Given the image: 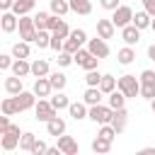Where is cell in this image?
<instances>
[{
	"label": "cell",
	"mask_w": 155,
	"mask_h": 155,
	"mask_svg": "<svg viewBox=\"0 0 155 155\" xmlns=\"http://www.w3.org/2000/svg\"><path fill=\"white\" fill-rule=\"evenodd\" d=\"M34 140H36V136H34V133H29V131H24V133L19 136V148L29 153V150H31V145H34Z\"/></svg>",
	"instance_id": "36"
},
{
	"label": "cell",
	"mask_w": 155,
	"mask_h": 155,
	"mask_svg": "<svg viewBox=\"0 0 155 155\" xmlns=\"http://www.w3.org/2000/svg\"><path fill=\"white\" fill-rule=\"evenodd\" d=\"M116 58H119V63H121V65H128V63H133V58H136V51H133L131 46H124V48H119Z\"/></svg>",
	"instance_id": "30"
},
{
	"label": "cell",
	"mask_w": 155,
	"mask_h": 155,
	"mask_svg": "<svg viewBox=\"0 0 155 155\" xmlns=\"http://www.w3.org/2000/svg\"><path fill=\"white\" fill-rule=\"evenodd\" d=\"M29 53H31V48H29V44H24V41H17V44L12 46V58H15V61H27Z\"/></svg>",
	"instance_id": "22"
},
{
	"label": "cell",
	"mask_w": 155,
	"mask_h": 155,
	"mask_svg": "<svg viewBox=\"0 0 155 155\" xmlns=\"http://www.w3.org/2000/svg\"><path fill=\"white\" fill-rule=\"evenodd\" d=\"M150 22H153V17L143 10V12H136V15H133V22H131V24H133L138 31H143V29H148V27H150Z\"/></svg>",
	"instance_id": "21"
},
{
	"label": "cell",
	"mask_w": 155,
	"mask_h": 155,
	"mask_svg": "<svg viewBox=\"0 0 155 155\" xmlns=\"http://www.w3.org/2000/svg\"><path fill=\"white\" fill-rule=\"evenodd\" d=\"M114 34H116V27L111 24V19H97V36L99 39H114Z\"/></svg>",
	"instance_id": "12"
},
{
	"label": "cell",
	"mask_w": 155,
	"mask_h": 155,
	"mask_svg": "<svg viewBox=\"0 0 155 155\" xmlns=\"http://www.w3.org/2000/svg\"><path fill=\"white\" fill-rule=\"evenodd\" d=\"M48 12H39L36 17H34V27H36V31H48Z\"/></svg>",
	"instance_id": "34"
},
{
	"label": "cell",
	"mask_w": 155,
	"mask_h": 155,
	"mask_svg": "<svg viewBox=\"0 0 155 155\" xmlns=\"http://www.w3.org/2000/svg\"><path fill=\"white\" fill-rule=\"evenodd\" d=\"M99 80H102V73H97V70H90V73L85 75L87 87H99Z\"/></svg>",
	"instance_id": "38"
},
{
	"label": "cell",
	"mask_w": 155,
	"mask_h": 155,
	"mask_svg": "<svg viewBox=\"0 0 155 155\" xmlns=\"http://www.w3.org/2000/svg\"><path fill=\"white\" fill-rule=\"evenodd\" d=\"M143 7L150 17H155V0H143Z\"/></svg>",
	"instance_id": "46"
},
{
	"label": "cell",
	"mask_w": 155,
	"mask_h": 155,
	"mask_svg": "<svg viewBox=\"0 0 155 155\" xmlns=\"http://www.w3.org/2000/svg\"><path fill=\"white\" fill-rule=\"evenodd\" d=\"M7 133H10V136H17V138L22 136V131H19V126H17V124H10V128H7Z\"/></svg>",
	"instance_id": "49"
},
{
	"label": "cell",
	"mask_w": 155,
	"mask_h": 155,
	"mask_svg": "<svg viewBox=\"0 0 155 155\" xmlns=\"http://www.w3.org/2000/svg\"><path fill=\"white\" fill-rule=\"evenodd\" d=\"M140 85H155V73L153 70H143L140 73Z\"/></svg>",
	"instance_id": "43"
},
{
	"label": "cell",
	"mask_w": 155,
	"mask_h": 155,
	"mask_svg": "<svg viewBox=\"0 0 155 155\" xmlns=\"http://www.w3.org/2000/svg\"><path fill=\"white\" fill-rule=\"evenodd\" d=\"M0 111H2L5 116H15V114H17V107H15V99H12V97H5V99L0 102Z\"/></svg>",
	"instance_id": "35"
},
{
	"label": "cell",
	"mask_w": 155,
	"mask_h": 155,
	"mask_svg": "<svg viewBox=\"0 0 155 155\" xmlns=\"http://www.w3.org/2000/svg\"><path fill=\"white\" fill-rule=\"evenodd\" d=\"M0 138H2V133H0Z\"/></svg>",
	"instance_id": "55"
},
{
	"label": "cell",
	"mask_w": 155,
	"mask_h": 155,
	"mask_svg": "<svg viewBox=\"0 0 155 155\" xmlns=\"http://www.w3.org/2000/svg\"><path fill=\"white\" fill-rule=\"evenodd\" d=\"M12 56H7V53H0V70H10L12 68Z\"/></svg>",
	"instance_id": "44"
},
{
	"label": "cell",
	"mask_w": 155,
	"mask_h": 155,
	"mask_svg": "<svg viewBox=\"0 0 155 155\" xmlns=\"http://www.w3.org/2000/svg\"><path fill=\"white\" fill-rule=\"evenodd\" d=\"M87 51L94 56V58H107L109 56V46H107V41L104 39H87Z\"/></svg>",
	"instance_id": "10"
},
{
	"label": "cell",
	"mask_w": 155,
	"mask_h": 155,
	"mask_svg": "<svg viewBox=\"0 0 155 155\" xmlns=\"http://www.w3.org/2000/svg\"><path fill=\"white\" fill-rule=\"evenodd\" d=\"M34 5H36V0H15L10 12L17 15V17H24V15H29V12L34 10Z\"/></svg>",
	"instance_id": "14"
},
{
	"label": "cell",
	"mask_w": 155,
	"mask_h": 155,
	"mask_svg": "<svg viewBox=\"0 0 155 155\" xmlns=\"http://www.w3.org/2000/svg\"><path fill=\"white\" fill-rule=\"evenodd\" d=\"M12 99H15L17 114H19V111H27V109H31V107H36V94H34V92H19V94H15Z\"/></svg>",
	"instance_id": "8"
},
{
	"label": "cell",
	"mask_w": 155,
	"mask_h": 155,
	"mask_svg": "<svg viewBox=\"0 0 155 155\" xmlns=\"http://www.w3.org/2000/svg\"><path fill=\"white\" fill-rule=\"evenodd\" d=\"M116 90L128 99V97H140V80L136 75H121L116 80Z\"/></svg>",
	"instance_id": "1"
},
{
	"label": "cell",
	"mask_w": 155,
	"mask_h": 155,
	"mask_svg": "<svg viewBox=\"0 0 155 155\" xmlns=\"http://www.w3.org/2000/svg\"><path fill=\"white\" fill-rule=\"evenodd\" d=\"M121 39L126 41V46H133V44H138V41H140V31H138L133 24H128V27H124V29H121Z\"/></svg>",
	"instance_id": "15"
},
{
	"label": "cell",
	"mask_w": 155,
	"mask_h": 155,
	"mask_svg": "<svg viewBox=\"0 0 155 155\" xmlns=\"http://www.w3.org/2000/svg\"><path fill=\"white\" fill-rule=\"evenodd\" d=\"M87 41V34H85V29H70V36L63 41V51L65 53H78L80 48H82V44Z\"/></svg>",
	"instance_id": "3"
},
{
	"label": "cell",
	"mask_w": 155,
	"mask_h": 155,
	"mask_svg": "<svg viewBox=\"0 0 155 155\" xmlns=\"http://www.w3.org/2000/svg\"><path fill=\"white\" fill-rule=\"evenodd\" d=\"M116 90V78L114 75H102V80H99V92L102 94H111Z\"/></svg>",
	"instance_id": "26"
},
{
	"label": "cell",
	"mask_w": 155,
	"mask_h": 155,
	"mask_svg": "<svg viewBox=\"0 0 155 155\" xmlns=\"http://www.w3.org/2000/svg\"><path fill=\"white\" fill-rule=\"evenodd\" d=\"M46 155H63V153H61V150L53 145V148H48V150H46Z\"/></svg>",
	"instance_id": "52"
},
{
	"label": "cell",
	"mask_w": 155,
	"mask_h": 155,
	"mask_svg": "<svg viewBox=\"0 0 155 155\" xmlns=\"http://www.w3.org/2000/svg\"><path fill=\"white\" fill-rule=\"evenodd\" d=\"M17 29H19V39L24 41V44H34L36 41V27H34V17H29V15H24V17H19V22H17Z\"/></svg>",
	"instance_id": "2"
},
{
	"label": "cell",
	"mask_w": 155,
	"mask_h": 155,
	"mask_svg": "<svg viewBox=\"0 0 155 155\" xmlns=\"http://www.w3.org/2000/svg\"><path fill=\"white\" fill-rule=\"evenodd\" d=\"M5 90H7V94H12V97L19 94V92H24V90H22V78H15V75L7 78V80H5Z\"/></svg>",
	"instance_id": "28"
},
{
	"label": "cell",
	"mask_w": 155,
	"mask_h": 155,
	"mask_svg": "<svg viewBox=\"0 0 155 155\" xmlns=\"http://www.w3.org/2000/svg\"><path fill=\"white\" fill-rule=\"evenodd\" d=\"M111 114H114V109H109V104H97V107H90L87 119H92L99 126H107L111 121Z\"/></svg>",
	"instance_id": "4"
},
{
	"label": "cell",
	"mask_w": 155,
	"mask_h": 155,
	"mask_svg": "<svg viewBox=\"0 0 155 155\" xmlns=\"http://www.w3.org/2000/svg\"><path fill=\"white\" fill-rule=\"evenodd\" d=\"M46 150H48V145H46V140H41V138H36L29 153H31V155H46Z\"/></svg>",
	"instance_id": "40"
},
{
	"label": "cell",
	"mask_w": 155,
	"mask_h": 155,
	"mask_svg": "<svg viewBox=\"0 0 155 155\" xmlns=\"http://www.w3.org/2000/svg\"><path fill=\"white\" fill-rule=\"evenodd\" d=\"M51 12H53L56 17H63L65 12H70L68 0H51Z\"/></svg>",
	"instance_id": "31"
},
{
	"label": "cell",
	"mask_w": 155,
	"mask_h": 155,
	"mask_svg": "<svg viewBox=\"0 0 155 155\" xmlns=\"http://www.w3.org/2000/svg\"><path fill=\"white\" fill-rule=\"evenodd\" d=\"M48 82H51V90H56V92H63V87L68 85V78L63 75V73H48Z\"/></svg>",
	"instance_id": "23"
},
{
	"label": "cell",
	"mask_w": 155,
	"mask_h": 155,
	"mask_svg": "<svg viewBox=\"0 0 155 155\" xmlns=\"http://www.w3.org/2000/svg\"><path fill=\"white\" fill-rule=\"evenodd\" d=\"M46 131H48V136H56V138H58V136L65 133V121H63L61 116H53V119L46 124Z\"/></svg>",
	"instance_id": "19"
},
{
	"label": "cell",
	"mask_w": 155,
	"mask_h": 155,
	"mask_svg": "<svg viewBox=\"0 0 155 155\" xmlns=\"http://www.w3.org/2000/svg\"><path fill=\"white\" fill-rule=\"evenodd\" d=\"M31 75H34V78H48V61L36 58V61L31 63Z\"/></svg>",
	"instance_id": "25"
},
{
	"label": "cell",
	"mask_w": 155,
	"mask_h": 155,
	"mask_svg": "<svg viewBox=\"0 0 155 155\" xmlns=\"http://www.w3.org/2000/svg\"><path fill=\"white\" fill-rule=\"evenodd\" d=\"M97 136H99V138H104V140H109V143H111V140H114V138H116V131H114V128H111V126H109V124H107V126H99V133H97Z\"/></svg>",
	"instance_id": "39"
},
{
	"label": "cell",
	"mask_w": 155,
	"mask_h": 155,
	"mask_svg": "<svg viewBox=\"0 0 155 155\" xmlns=\"http://www.w3.org/2000/svg\"><path fill=\"white\" fill-rule=\"evenodd\" d=\"M150 109H153V114H155V99H153V102H150Z\"/></svg>",
	"instance_id": "54"
},
{
	"label": "cell",
	"mask_w": 155,
	"mask_h": 155,
	"mask_svg": "<svg viewBox=\"0 0 155 155\" xmlns=\"http://www.w3.org/2000/svg\"><path fill=\"white\" fill-rule=\"evenodd\" d=\"M150 29H153V31H155V17H153V22H150Z\"/></svg>",
	"instance_id": "53"
},
{
	"label": "cell",
	"mask_w": 155,
	"mask_h": 155,
	"mask_svg": "<svg viewBox=\"0 0 155 155\" xmlns=\"http://www.w3.org/2000/svg\"><path fill=\"white\" fill-rule=\"evenodd\" d=\"M136 155H155V148H140Z\"/></svg>",
	"instance_id": "50"
},
{
	"label": "cell",
	"mask_w": 155,
	"mask_h": 155,
	"mask_svg": "<svg viewBox=\"0 0 155 155\" xmlns=\"http://www.w3.org/2000/svg\"><path fill=\"white\" fill-rule=\"evenodd\" d=\"M140 97L148 99V102H153L155 99V85H140Z\"/></svg>",
	"instance_id": "41"
},
{
	"label": "cell",
	"mask_w": 155,
	"mask_h": 155,
	"mask_svg": "<svg viewBox=\"0 0 155 155\" xmlns=\"http://www.w3.org/2000/svg\"><path fill=\"white\" fill-rule=\"evenodd\" d=\"M133 22V10L128 7V5H121L119 10H114V17H111V24L116 27V29H124V27H128Z\"/></svg>",
	"instance_id": "5"
},
{
	"label": "cell",
	"mask_w": 155,
	"mask_h": 155,
	"mask_svg": "<svg viewBox=\"0 0 155 155\" xmlns=\"http://www.w3.org/2000/svg\"><path fill=\"white\" fill-rule=\"evenodd\" d=\"M68 5H70V12H75V15H90L92 12L90 0H68Z\"/></svg>",
	"instance_id": "20"
},
{
	"label": "cell",
	"mask_w": 155,
	"mask_h": 155,
	"mask_svg": "<svg viewBox=\"0 0 155 155\" xmlns=\"http://www.w3.org/2000/svg\"><path fill=\"white\" fill-rule=\"evenodd\" d=\"M12 2L15 0H0V12H10L12 10Z\"/></svg>",
	"instance_id": "48"
},
{
	"label": "cell",
	"mask_w": 155,
	"mask_h": 155,
	"mask_svg": "<svg viewBox=\"0 0 155 155\" xmlns=\"http://www.w3.org/2000/svg\"><path fill=\"white\" fill-rule=\"evenodd\" d=\"M124 104H126V97H124L119 90H114V92L109 94V109H124Z\"/></svg>",
	"instance_id": "32"
},
{
	"label": "cell",
	"mask_w": 155,
	"mask_h": 155,
	"mask_svg": "<svg viewBox=\"0 0 155 155\" xmlns=\"http://www.w3.org/2000/svg\"><path fill=\"white\" fill-rule=\"evenodd\" d=\"M73 61H75L80 68H85L87 73H90V70H97V63H99V58H94L87 48H80V51L73 56Z\"/></svg>",
	"instance_id": "7"
},
{
	"label": "cell",
	"mask_w": 155,
	"mask_h": 155,
	"mask_svg": "<svg viewBox=\"0 0 155 155\" xmlns=\"http://www.w3.org/2000/svg\"><path fill=\"white\" fill-rule=\"evenodd\" d=\"M56 63H58L61 68H65V65H70V63H73V53H65V51H61V53L56 56Z\"/></svg>",
	"instance_id": "42"
},
{
	"label": "cell",
	"mask_w": 155,
	"mask_h": 155,
	"mask_svg": "<svg viewBox=\"0 0 155 155\" xmlns=\"http://www.w3.org/2000/svg\"><path fill=\"white\" fill-rule=\"evenodd\" d=\"M17 22H19V17L12 15V12H2V15H0V29H2L5 34H12V31L17 29Z\"/></svg>",
	"instance_id": "13"
},
{
	"label": "cell",
	"mask_w": 155,
	"mask_h": 155,
	"mask_svg": "<svg viewBox=\"0 0 155 155\" xmlns=\"http://www.w3.org/2000/svg\"><path fill=\"white\" fill-rule=\"evenodd\" d=\"M119 2H121V0H99V5H102V7H104V10H111V12H114V10H119V7H121V5H119Z\"/></svg>",
	"instance_id": "45"
},
{
	"label": "cell",
	"mask_w": 155,
	"mask_h": 155,
	"mask_svg": "<svg viewBox=\"0 0 155 155\" xmlns=\"http://www.w3.org/2000/svg\"><path fill=\"white\" fill-rule=\"evenodd\" d=\"M7 128H10V119L2 114V116H0V133H7Z\"/></svg>",
	"instance_id": "47"
},
{
	"label": "cell",
	"mask_w": 155,
	"mask_h": 155,
	"mask_svg": "<svg viewBox=\"0 0 155 155\" xmlns=\"http://www.w3.org/2000/svg\"><path fill=\"white\" fill-rule=\"evenodd\" d=\"M34 114H36V121H44V124H48L53 116H58V111L51 107L48 99H39L36 107H34Z\"/></svg>",
	"instance_id": "6"
},
{
	"label": "cell",
	"mask_w": 155,
	"mask_h": 155,
	"mask_svg": "<svg viewBox=\"0 0 155 155\" xmlns=\"http://www.w3.org/2000/svg\"><path fill=\"white\" fill-rule=\"evenodd\" d=\"M63 155H78V143H75V138L73 136H58V145H56Z\"/></svg>",
	"instance_id": "11"
},
{
	"label": "cell",
	"mask_w": 155,
	"mask_h": 155,
	"mask_svg": "<svg viewBox=\"0 0 155 155\" xmlns=\"http://www.w3.org/2000/svg\"><path fill=\"white\" fill-rule=\"evenodd\" d=\"M17 145H19V138H17V136L2 133V138H0V148H2V150H15Z\"/></svg>",
	"instance_id": "33"
},
{
	"label": "cell",
	"mask_w": 155,
	"mask_h": 155,
	"mask_svg": "<svg viewBox=\"0 0 155 155\" xmlns=\"http://www.w3.org/2000/svg\"><path fill=\"white\" fill-rule=\"evenodd\" d=\"M48 102H51V107H53L56 111H61V109H68V107H70V99H68L63 92H56V94H53Z\"/></svg>",
	"instance_id": "29"
},
{
	"label": "cell",
	"mask_w": 155,
	"mask_h": 155,
	"mask_svg": "<svg viewBox=\"0 0 155 155\" xmlns=\"http://www.w3.org/2000/svg\"><path fill=\"white\" fill-rule=\"evenodd\" d=\"M68 111H70V116L75 119V121H82V119H87V104L85 102H70V107H68Z\"/></svg>",
	"instance_id": "18"
},
{
	"label": "cell",
	"mask_w": 155,
	"mask_h": 155,
	"mask_svg": "<svg viewBox=\"0 0 155 155\" xmlns=\"http://www.w3.org/2000/svg\"><path fill=\"white\" fill-rule=\"evenodd\" d=\"M39 99H44V97H48L51 94V82H48V78H36V82H34V90H31Z\"/></svg>",
	"instance_id": "16"
},
{
	"label": "cell",
	"mask_w": 155,
	"mask_h": 155,
	"mask_svg": "<svg viewBox=\"0 0 155 155\" xmlns=\"http://www.w3.org/2000/svg\"><path fill=\"white\" fill-rule=\"evenodd\" d=\"M34 44H36L39 48H48V46H51V31H39Z\"/></svg>",
	"instance_id": "37"
},
{
	"label": "cell",
	"mask_w": 155,
	"mask_h": 155,
	"mask_svg": "<svg viewBox=\"0 0 155 155\" xmlns=\"http://www.w3.org/2000/svg\"><path fill=\"white\" fill-rule=\"evenodd\" d=\"M10 70H12V75H15V78H24V75H29V73H31V63H29V61H15Z\"/></svg>",
	"instance_id": "24"
},
{
	"label": "cell",
	"mask_w": 155,
	"mask_h": 155,
	"mask_svg": "<svg viewBox=\"0 0 155 155\" xmlns=\"http://www.w3.org/2000/svg\"><path fill=\"white\" fill-rule=\"evenodd\" d=\"M109 150H111V143H109V140H104V138H99V136L92 140V153H94V155H109Z\"/></svg>",
	"instance_id": "27"
},
{
	"label": "cell",
	"mask_w": 155,
	"mask_h": 155,
	"mask_svg": "<svg viewBox=\"0 0 155 155\" xmlns=\"http://www.w3.org/2000/svg\"><path fill=\"white\" fill-rule=\"evenodd\" d=\"M82 102H85L87 107H97V104H102V92H99V87H87L85 94H82Z\"/></svg>",
	"instance_id": "17"
},
{
	"label": "cell",
	"mask_w": 155,
	"mask_h": 155,
	"mask_svg": "<svg viewBox=\"0 0 155 155\" xmlns=\"http://www.w3.org/2000/svg\"><path fill=\"white\" fill-rule=\"evenodd\" d=\"M126 124H128V111H126V107H124V109H114V114H111V121H109V126H111V128L116 131V136L126 131Z\"/></svg>",
	"instance_id": "9"
},
{
	"label": "cell",
	"mask_w": 155,
	"mask_h": 155,
	"mask_svg": "<svg viewBox=\"0 0 155 155\" xmlns=\"http://www.w3.org/2000/svg\"><path fill=\"white\" fill-rule=\"evenodd\" d=\"M148 58H150V61H155V44H150V46H148Z\"/></svg>",
	"instance_id": "51"
}]
</instances>
